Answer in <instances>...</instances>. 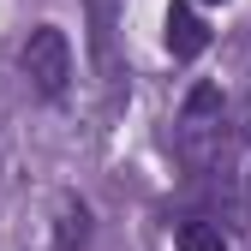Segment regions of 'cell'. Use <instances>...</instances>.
Listing matches in <instances>:
<instances>
[{"instance_id":"cell-1","label":"cell","mask_w":251,"mask_h":251,"mask_svg":"<svg viewBox=\"0 0 251 251\" xmlns=\"http://www.w3.org/2000/svg\"><path fill=\"white\" fill-rule=\"evenodd\" d=\"M24 78H30L36 96H66V84H72V42H66L60 24L30 30V42H24Z\"/></svg>"},{"instance_id":"cell-2","label":"cell","mask_w":251,"mask_h":251,"mask_svg":"<svg viewBox=\"0 0 251 251\" xmlns=\"http://www.w3.org/2000/svg\"><path fill=\"white\" fill-rule=\"evenodd\" d=\"M215 126H222V90H215V84H198L192 102H185V114H179V150L192 155L198 138H209Z\"/></svg>"},{"instance_id":"cell-3","label":"cell","mask_w":251,"mask_h":251,"mask_svg":"<svg viewBox=\"0 0 251 251\" xmlns=\"http://www.w3.org/2000/svg\"><path fill=\"white\" fill-rule=\"evenodd\" d=\"M168 48H174V60H198L209 48V30H203V18L185 6V0L168 12Z\"/></svg>"},{"instance_id":"cell-4","label":"cell","mask_w":251,"mask_h":251,"mask_svg":"<svg viewBox=\"0 0 251 251\" xmlns=\"http://www.w3.org/2000/svg\"><path fill=\"white\" fill-rule=\"evenodd\" d=\"M90 239V215H84V203H66V215H60V233H54V245L60 251H78Z\"/></svg>"},{"instance_id":"cell-5","label":"cell","mask_w":251,"mask_h":251,"mask_svg":"<svg viewBox=\"0 0 251 251\" xmlns=\"http://www.w3.org/2000/svg\"><path fill=\"white\" fill-rule=\"evenodd\" d=\"M179 251H227V239L215 233L209 222H185L179 227Z\"/></svg>"}]
</instances>
